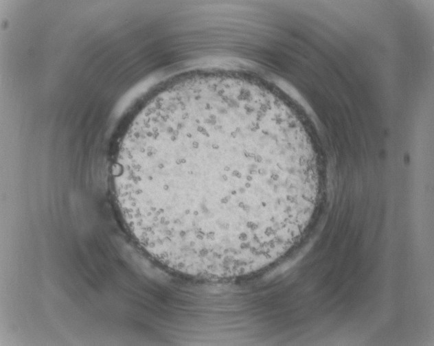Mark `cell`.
I'll list each match as a JSON object with an SVG mask.
<instances>
[{"instance_id": "6da1fadb", "label": "cell", "mask_w": 434, "mask_h": 346, "mask_svg": "<svg viewBox=\"0 0 434 346\" xmlns=\"http://www.w3.org/2000/svg\"><path fill=\"white\" fill-rule=\"evenodd\" d=\"M113 185L148 254L173 271L221 279L256 272L296 242L318 175L301 126L266 89L205 77L172 85L137 115Z\"/></svg>"}]
</instances>
